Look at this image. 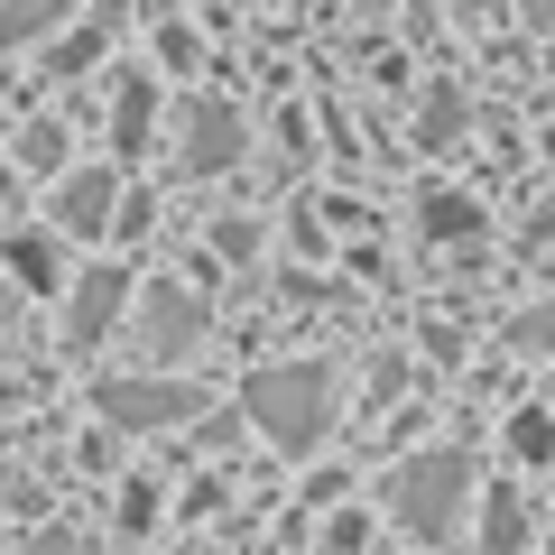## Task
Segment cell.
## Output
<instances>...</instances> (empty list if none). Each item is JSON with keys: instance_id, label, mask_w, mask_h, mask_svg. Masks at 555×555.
<instances>
[{"instance_id": "obj_1", "label": "cell", "mask_w": 555, "mask_h": 555, "mask_svg": "<svg viewBox=\"0 0 555 555\" xmlns=\"http://www.w3.org/2000/svg\"><path fill=\"white\" fill-rule=\"evenodd\" d=\"M389 518L408 537H444L463 518V500H473V454H454V444H436V454H416V463H398L389 473Z\"/></svg>"}, {"instance_id": "obj_2", "label": "cell", "mask_w": 555, "mask_h": 555, "mask_svg": "<svg viewBox=\"0 0 555 555\" xmlns=\"http://www.w3.org/2000/svg\"><path fill=\"white\" fill-rule=\"evenodd\" d=\"M250 416L269 426L278 444H315L324 416H334V379L306 371V361H297V371H259L250 379Z\"/></svg>"}, {"instance_id": "obj_3", "label": "cell", "mask_w": 555, "mask_h": 555, "mask_svg": "<svg viewBox=\"0 0 555 555\" xmlns=\"http://www.w3.org/2000/svg\"><path fill=\"white\" fill-rule=\"evenodd\" d=\"M93 408L112 426H177V416H195V389L185 379H102Z\"/></svg>"}, {"instance_id": "obj_4", "label": "cell", "mask_w": 555, "mask_h": 555, "mask_svg": "<svg viewBox=\"0 0 555 555\" xmlns=\"http://www.w3.org/2000/svg\"><path fill=\"white\" fill-rule=\"evenodd\" d=\"M241 112L232 102H195V112H185V167H195V177H222V167L241 158Z\"/></svg>"}, {"instance_id": "obj_5", "label": "cell", "mask_w": 555, "mask_h": 555, "mask_svg": "<svg viewBox=\"0 0 555 555\" xmlns=\"http://www.w3.org/2000/svg\"><path fill=\"white\" fill-rule=\"evenodd\" d=\"M112 214H120V185L102 177V167H83V177H65V185H56V232L93 241V232H112Z\"/></svg>"}, {"instance_id": "obj_6", "label": "cell", "mask_w": 555, "mask_h": 555, "mask_svg": "<svg viewBox=\"0 0 555 555\" xmlns=\"http://www.w3.org/2000/svg\"><path fill=\"white\" fill-rule=\"evenodd\" d=\"M120 297H130V278H120V269H93V278L75 287V315H65V334H75V343H93L102 324L120 315Z\"/></svg>"}, {"instance_id": "obj_7", "label": "cell", "mask_w": 555, "mask_h": 555, "mask_svg": "<svg viewBox=\"0 0 555 555\" xmlns=\"http://www.w3.org/2000/svg\"><path fill=\"white\" fill-rule=\"evenodd\" d=\"M149 334H158V352H185V343L204 334V306L177 297V287H158V306H149Z\"/></svg>"}, {"instance_id": "obj_8", "label": "cell", "mask_w": 555, "mask_h": 555, "mask_svg": "<svg viewBox=\"0 0 555 555\" xmlns=\"http://www.w3.org/2000/svg\"><path fill=\"white\" fill-rule=\"evenodd\" d=\"M149 112H158L149 75H120V102H112V149H139V139H149Z\"/></svg>"}, {"instance_id": "obj_9", "label": "cell", "mask_w": 555, "mask_h": 555, "mask_svg": "<svg viewBox=\"0 0 555 555\" xmlns=\"http://www.w3.org/2000/svg\"><path fill=\"white\" fill-rule=\"evenodd\" d=\"M481 546H491V555H518V546H528V509H518L509 491L491 500V528H481Z\"/></svg>"}, {"instance_id": "obj_10", "label": "cell", "mask_w": 555, "mask_h": 555, "mask_svg": "<svg viewBox=\"0 0 555 555\" xmlns=\"http://www.w3.org/2000/svg\"><path fill=\"white\" fill-rule=\"evenodd\" d=\"M509 454H518V463H546V454H555V416H537V408L509 416Z\"/></svg>"}, {"instance_id": "obj_11", "label": "cell", "mask_w": 555, "mask_h": 555, "mask_svg": "<svg viewBox=\"0 0 555 555\" xmlns=\"http://www.w3.org/2000/svg\"><path fill=\"white\" fill-rule=\"evenodd\" d=\"M10 269H20L28 287H47V278H56V250H47V241H10Z\"/></svg>"}, {"instance_id": "obj_12", "label": "cell", "mask_w": 555, "mask_h": 555, "mask_svg": "<svg viewBox=\"0 0 555 555\" xmlns=\"http://www.w3.org/2000/svg\"><path fill=\"white\" fill-rule=\"evenodd\" d=\"M38 28H56V0H28V10H0V38H38Z\"/></svg>"}, {"instance_id": "obj_13", "label": "cell", "mask_w": 555, "mask_h": 555, "mask_svg": "<svg viewBox=\"0 0 555 555\" xmlns=\"http://www.w3.org/2000/svg\"><path fill=\"white\" fill-rule=\"evenodd\" d=\"M537 343H555V315H518V352H537Z\"/></svg>"}, {"instance_id": "obj_14", "label": "cell", "mask_w": 555, "mask_h": 555, "mask_svg": "<svg viewBox=\"0 0 555 555\" xmlns=\"http://www.w3.org/2000/svg\"><path fill=\"white\" fill-rule=\"evenodd\" d=\"M28 555H75V537H38V546H28Z\"/></svg>"}]
</instances>
